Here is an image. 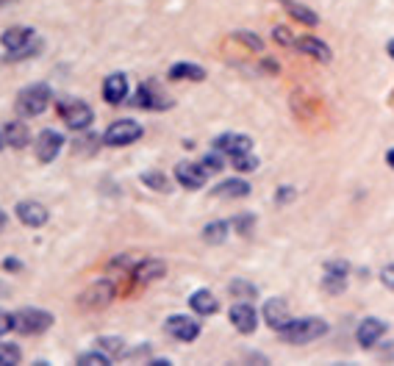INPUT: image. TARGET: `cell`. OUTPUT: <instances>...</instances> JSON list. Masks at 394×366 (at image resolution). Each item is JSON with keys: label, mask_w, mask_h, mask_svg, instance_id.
<instances>
[{"label": "cell", "mask_w": 394, "mask_h": 366, "mask_svg": "<svg viewBox=\"0 0 394 366\" xmlns=\"http://www.w3.org/2000/svg\"><path fill=\"white\" fill-rule=\"evenodd\" d=\"M278 333H281V338H283L286 344H308V341H317L319 336L328 333V322L319 319V316L289 319Z\"/></svg>", "instance_id": "6da1fadb"}, {"label": "cell", "mask_w": 394, "mask_h": 366, "mask_svg": "<svg viewBox=\"0 0 394 366\" xmlns=\"http://www.w3.org/2000/svg\"><path fill=\"white\" fill-rule=\"evenodd\" d=\"M50 106V86L34 84L17 95V114L20 117H37Z\"/></svg>", "instance_id": "7a4b0ae2"}, {"label": "cell", "mask_w": 394, "mask_h": 366, "mask_svg": "<svg viewBox=\"0 0 394 366\" xmlns=\"http://www.w3.org/2000/svg\"><path fill=\"white\" fill-rule=\"evenodd\" d=\"M50 325H53V314L39 311V308H23V311L12 314V330H20L26 336L45 333Z\"/></svg>", "instance_id": "3957f363"}, {"label": "cell", "mask_w": 394, "mask_h": 366, "mask_svg": "<svg viewBox=\"0 0 394 366\" xmlns=\"http://www.w3.org/2000/svg\"><path fill=\"white\" fill-rule=\"evenodd\" d=\"M59 114H62V119H64L73 131H84V128H89V122L95 119L92 108H89L84 100H62V103H59Z\"/></svg>", "instance_id": "277c9868"}, {"label": "cell", "mask_w": 394, "mask_h": 366, "mask_svg": "<svg viewBox=\"0 0 394 366\" xmlns=\"http://www.w3.org/2000/svg\"><path fill=\"white\" fill-rule=\"evenodd\" d=\"M139 136H142V125L139 122H133V119H117L103 133V142L109 147H125V144H133Z\"/></svg>", "instance_id": "5b68a950"}, {"label": "cell", "mask_w": 394, "mask_h": 366, "mask_svg": "<svg viewBox=\"0 0 394 366\" xmlns=\"http://www.w3.org/2000/svg\"><path fill=\"white\" fill-rule=\"evenodd\" d=\"M175 177H178L180 186H186V189H200L203 183H206V177H209V172H206L200 164L183 161V164L175 166Z\"/></svg>", "instance_id": "8992f818"}, {"label": "cell", "mask_w": 394, "mask_h": 366, "mask_svg": "<svg viewBox=\"0 0 394 366\" xmlns=\"http://www.w3.org/2000/svg\"><path fill=\"white\" fill-rule=\"evenodd\" d=\"M167 333L175 336V338H180V341H194L197 336H200V322L175 314V316L167 319Z\"/></svg>", "instance_id": "52a82bcc"}, {"label": "cell", "mask_w": 394, "mask_h": 366, "mask_svg": "<svg viewBox=\"0 0 394 366\" xmlns=\"http://www.w3.org/2000/svg\"><path fill=\"white\" fill-rule=\"evenodd\" d=\"M34 144H37V158H39L42 164H50V161L62 153L64 139H62V133H56V131H42Z\"/></svg>", "instance_id": "ba28073f"}, {"label": "cell", "mask_w": 394, "mask_h": 366, "mask_svg": "<svg viewBox=\"0 0 394 366\" xmlns=\"http://www.w3.org/2000/svg\"><path fill=\"white\" fill-rule=\"evenodd\" d=\"M214 147L225 155H239V153H247L253 147V139L245 133H223L214 139Z\"/></svg>", "instance_id": "9c48e42d"}, {"label": "cell", "mask_w": 394, "mask_h": 366, "mask_svg": "<svg viewBox=\"0 0 394 366\" xmlns=\"http://www.w3.org/2000/svg\"><path fill=\"white\" fill-rule=\"evenodd\" d=\"M17 217H20V222L28 225V228H42V225L48 222V209H45L42 203H37V200H23V203L17 206Z\"/></svg>", "instance_id": "30bf717a"}, {"label": "cell", "mask_w": 394, "mask_h": 366, "mask_svg": "<svg viewBox=\"0 0 394 366\" xmlns=\"http://www.w3.org/2000/svg\"><path fill=\"white\" fill-rule=\"evenodd\" d=\"M114 300V286L111 283H95L92 289H86L81 294V305L84 308H103Z\"/></svg>", "instance_id": "8fae6325"}, {"label": "cell", "mask_w": 394, "mask_h": 366, "mask_svg": "<svg viewBox=\"0 0 394 366\" xmlns=\"http://www.w3.org/2000/svg\"><path fill=\"white\" fill-rule=\"evenodd\" d=\"M383 333H386V322H380V319H375V316H369V319H364L361 325H358V333H355V338H358V344L361 347H375V341H380L383 338Z\"/></svg>", "instance_id": "7c38bea8"}, {"label": "cell", "mask_w": 394, "mask_h": 366, "mask_svg": "<svg viewBox=\"0 0 394 366\" xmlns=\"http://www.w3.org/2000/svg\"><path fill=\"white\" fill-rule=\"evenodd\" d=\"M231 322H234V327L239 333H253L256 325H259V316H256L250 302H239V305L231 308Z\"/></svg>", "instance_id": "4fadbf2b"}, {"label": "cell", "mask_w": 394, "mask_h": 366, "mask_svg": "<svg viewBox=\"0 0 394 366\" xmlns=\"http://www.w3.org/2000/svg\"><path fill=\"white\" fill-rule=\"evenodd\" d=\"M264 319H267V325L272 327V330H281L292 316H289V308H286V302L281 300V297H272L267 305H264Z\"/></svg>", "instance_id": "5bb4252c"}, {"label": "cell", "mask_w": 394, "mask_h": 366, "mask_svg": "<svg viewBox=\"0 0 394 366\" xmlns=\"http://www.w3.org/2000/svg\"><path fill=\"white\" fill-rule=\"evenodd\" d=\"M136 106H142V108H167V106H172V100H167L164 92L144 84V86L136 89Z\"/></svg>", "instance_id": "9a60e30c"}, {"label": "cell", "mask_w": 394, "mask_h": 366, "mask_svg": "<svg viewBox=\"0 0 394 366\" xmlns=\"http://www.w3.org/2000/svg\"><path fill=\"white\" fill-rule=\"evenodd\" d=\"M125 95H128V78H125L122 73L109 75L106 84H103V97H106L109 103H122Z\"/></svg>", "instance_id": "2e32d148"}, {"label": "cell", "mask_w": 394, "mask_h": 366, "mask_svg": "<svg viewBox=\"0 0 394 366\" xmlns=\"http://www.w3.org/2000/svg\"><path fill=\"white\" fill-rule=\"evenodd\" d=\"M164 272H167V264H164V261H158V258H147V261H142V264L133 269V280H139V283H150V280L164 278Z\"/></svg>", "instance_id": "e0dca14e"}, {"label": "cell", "mask_w": 394, "mask_h": 366, "mask_svg": "<svg viewBox=\"0 0 394 366\" xmlns=\"http://www.w3.org/2000/svg\"><path fill=\"white\" fill-rule=\"evenodd\" d=\"M189 302H191L194 314H200V316H212V314H217V311H220V302H217V297H214L212 291H206V289L194 291V294L189 297Z\"/></svg>", "instance_id": "ac0fdd59"}, {"label": "cell", "mask_w": 394, "mask_h": 366, "mask_svg": "<svg viewBox=\"0 0 394 366\" xmlns=\"http://www.w3.org/2000/svg\"><path fill=\"white\" fill-rule=\"evenodd\" d=\"M214 198H225V200H236V198H247L250 195V183H245V180H223L220 186H214V192H212Z\"/></svg>", "instance_id": "d6986e66"}, {"label": "cell", "mask_w": 394, "mask_h": 366, "mask_svg": "<svg viewBox=\"0 0 394 366\" xmlns=\"http://www.w3.org/2000/svg\"><path fill=\"white\" fill-rule=\"evenodd\" d=\"M169 78L172 81H203L206 78V70L197 67V64H189V61H180V64H172L169 67Z\"/></svg>", "instance_id": "ffe728a7"}, {"label": "cell", "mask_w": 394, "mask_h": 366, "mask_svg": "<svg viewBox=\"0 0 394 366\" xmlns=\"http://www.w3.org/2000/svg\"><path fill=\"white\" fill-rule=\"evenodd\" d=\"M34 39V28H9L3 37H0V42H3L6 50H17L23 45H28Z\"/></svg>", "instance_id": "44dd1931"}, {"label": "cell", "mask_w": 394, "mask_h": 366, "mask_svg": "<svg viewBox=\"0 0 394 366\" xmlns=\"http://www.w3.org/2000/svg\"><path fill=\"white\" fill-rule=\"evenodd\" d=\"M3 142L12 144V147H26V144H28V128H26L20 119H12V122L3 128Z\"/></svg>", "instance_id": "7402d4cb"}, {"label": "cell", "mask_w": 394, "mask_h": 366, "mask_svg": "<svg viewBox=\"0 0 394 366\" xmlns=\"http://www.w3.org/2000/svg\"><path fill=\"white\" fill-rule=\"evenodd\" d=\"M294 45H297V50H303V53H308V56H314V59H319V61H330V50H328V45H322L319 39L306 37V39H297Z\"/></svg>", "instance_id": "603a6c76"}, {"label": "cell", "mask_w": 394, "mask_h": 366, "mask_svg": "<svg viewBox=\"0 0 394 366\" xmlns=\"http://www.w3.org/2000/svg\"><path fill=\"white\" fill-rule=\"evenodd\" d=\"M281 3L286 6V12L294 17V20H300V23H306V26H317L319 20H317V15L314 12H308L303 3H294V0H281Z\"/></svg>", "instance_id": "cb8c5ba5"}, {"label": "cell", "mask_w": 394, "mask_h": 366, "mask_svg": "<svg viewBox=\"0 0 394 366\" xmlns=\"http://www.w3.org/2000/svg\"><path fill=\"white\" fill-rule=\"evenodd\" d=\"M228 231H231V225H228V222H212V225H206L203 239H206V242H212V244H220V242H225V239H228Z\"/></svg>", "instance_id": "d4e9b609"}, {"label": "cell", "mask_w": 394, "mask_h": 366, "mask_svg": "<svg viewBox=\"0 0 394 366\" xmlns=\"http://www.w3.org/2000/svg\"><path fill=\"white\" fill-rule=\"evenodd\" d=\"M231 161H234V166L239 169V172H250V169H256L259 166V158L247 150V153H239V155H231Z\"/></svg>", "instance_id": "484cf974"}, {"label": "cell", "mask_w": 394, "mask_h": 366, "mask_svg": "<svg viewBox=\"0 0 394 366\" xmlns=\"http://www.w3.org/2000/svg\"><path fill=\"white\" fill-rule=\"evenodd\" d=\"M15 363H20V347L0 344V366H15Z\"/></svg>", "instance_id": "4316f807"}, {"label": "cell", "mask_w": 394, "mask_h": 366, "mask_svg": "<svg viewBox=\"0 0 394 366\" xmlns=\"http://www.w3.org/2000/svg\"><path fill=\"white\" fill-rule=\"evenodd\" d=\"M142 180L147 183L150 189H156V192H167V189H169V186H167V177H164L161 172H144Z\"/></svg>", "instance_id": "83f0119b"}, {"label": "cell", "mask_w": 394, "mask_h": 366, "mask_svg": "<svg viewBox=\"0 0 394 366\" xmlns=\"http://www.w3.org/2000/svg\"><path fill=\"white\" fill-rule=\"evenodd\" d=\"M111 358L109 355H103V352H84L81 358H78V363H84V366H92V363H97V366H106Z\"/></svg>", "instance_id": "f1b7e54d"}, {"label": "cell", "mask_w": 394, "mask_h": 366, "mask_svg": "<svg viewBox=\"0 0 394 366\" xmlns=\"http://www.w3.org/2000/svg\"><path fill=\"white\" fill-rule=\"evenodd\" d=\"M231 291H234V294H239V297H250V300H253L256 286H250V283H239V280H236V283L231 286Z\"/></svg>", "instance_id": "f546056e"}, {"label": "cell", "mask_w": 394, "mask_h": 366, "mask_svg": "<svg viewBox=\"0 0 394 366\" xmlns=\"http://www.w3.org/2000/svg\"><path fill=\"white\" fill-rule=\"evenodd\" d=\"M200 166H203V169L212 175V172L223 169V158H220V155H209V158H203V164H200Z\"/></svg>", "instance_id": "4dcf8cb0"}, {"label": "cell", "mask_w": 394, "mask_h": 366, "mask_svg": "<svg viewBox=\"0 0 394 366\" xmlns=\"http://www.w3.org/2000/svg\"><path fill=\"white\" fill-rule=\"evenodd\" d=\"M97 347L106 349V352H120V349H122V341H120V338H100Z\"/></svg>", "instance_id": "1f68e13d"}, {"label": "cell", "mask_w": 394, "mask_h": 366, "mask_svg": "<svg viewBox=\"0 0 394 366\" xmlns=\"http://www.w3.org/2000/svg\"><path fill=\"white\" fill-rule=\"evenodd\" d=\"M380 280H383V286H386V289H391V291H394V264L383 267V272H380Z\"/></svg>", "instance_id": "d6a6232c"}, {"label": "cell", "mask_w": 394, "mask_h": 366, "mask_svg": "<svg viewBox=\"0 0 394 366\" xmlns=\"http://www.w3.org/2000/svg\"><path fill=\"white\" fill-rule=\"evenodd\" d=\"M12 330V314H6L3 308H0V336H6Z\"/></svg>", "instance_id": "836d02e7"}, {"label": "cell", "mask_w": 394, "mask_h": 366, "mask_svg": "<svg viewBox=\"0 0 394 366\" xmlns=\"http://www.w3.org/2000/svg\"><path fill=\"white\" fill-rule=\"evenodd\" d=\"M234 225L239 228V233H250V228H253V217H239V220H234Z\"/></svg>", "instance_id": "e575fe53"}, {"label": "cell", "mask_w": 394, "mask_h": 366, "mask_svg": "<svg viewBox=\"0 0 394 366\" xmlns=\"http://www.w3.org/2000/svg\"><path fill=\"white\" fill-rule=\"evenodd\" d=\"M236 37H239V39H242V42H245V45H253V48H256V50H261V42H259V39H256V37H250V34H236Z\"/></svg>", "instance_id": "d590c367"}, {"label": "cell", "mask_w": 394, "mask_h": 366, "mask_svg": "<svg viewBox=\"0 0 394 366\" xmlns=\"http://www.w3.org/2000/svg\"><path fill=\"white\" fill-rule=\"evenodd\" d=\"M289 198H294V189H292V186H283L281 195H278V203H286Z\"/></svg>", "instance_id": "8d00e7d4"}, {"label": "cell", "mask_w": 394, "mask_h": 366, "mask_svg": "<svg viewBox=\"0 0 394 366\" xmlns=\"http://www.w3.org/2000/svg\"><path fill=\"white\" fill-rule=\"evenodd\" d=\"M386 164L394 169V150H388V153H386Z\"/></svg>", "instance_id": "74e56055"}, {"label": "cell", "mask_w": 394, "mask_h": 366, "mask_svg": "<svg viewBox=\"0 0 394 366\" xmlns=\"http://www.w3.org/2000/svg\"><path fill=\"white\" fill-rule=\"evenodd\" d=\"M388 56H391V59H394V39H391V42H388Z\"/></svg>", "instance_id": "f35d334b"}, {"label": "cell", "mask_w": 394, "mask_h": 366, "mask_svg": "<svg viewBox=\"0 0 394 366\" xmlns=\"http://www.w3.org/2000/svg\"><path fill=\"white\" fill-rule=\"evenodd\" d=\"M0 147H3V133H0Z\"/></svg>", "instance_id": "ab89813d"}]
</instances>
